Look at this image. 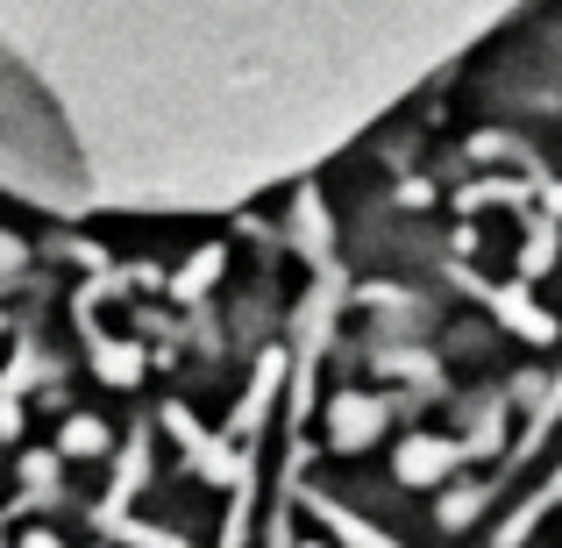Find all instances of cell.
<instances>
[{
  "label": "cell",
  "mask_w": 562,
  "mask_h": 548,
  "mask_svg": "<svg viewBox=\"0 0 562 548\" xmlns=\"http://www.w3.org/2000/svg\"><path fill=\"white\" fill-rule=\"evenodd\" d=\"M93 364H100L108 384H136L143 378V349H128V343H93Z\"/></svg>",
  "instance_id": "52a82bcc"
},
{
  "label": "cell",
  "mask_w": 562,
  "mask_h": 548,
  "mask_svg": "<svg viewBox=\"0 0 562 548\" xmlns=\"http://www.w3.org/2000/svg\"><path fill=\"white\" fill-rule=\"evenodd\" d=\"M456 463H463V449H456V441H441V435H413L406 449L392 456L398 484H413V492H427V484H441V478H449Z\"/></svg>",
  "instance_id": "7a4b0ae2"
},
{
  "label": "cell",
  "mask_w": 562,
  "mask_h": 548,
  "mask_svg": "<svg viewBox=\"0 0 562 548\" xmlns=\"http://www.w3.org/2000/svg\"><path fill=\"white\" fill-rule=\"evenodd\" d=\"M0 271H22V243L14 235H0Z\"/></svg>",
  "instance_id": "9a60e30c"
},
{
  "label": "cell",
  "mask_w": 562,
  "mask_h": 548,
  "mask_svg": "<svg viewBox=\"0 0 562 548\" xmlns=\"http://www.w3.org/2000/svg\"><path fill=\"white\" fill-rule=\"evenodd\" d=\"M549 264H555V228H549V221H541V228L527 235V249H520V271H527V278H541V271H549Z\"/></svg>",
  "instance_id": "30bf717a"
},
{
  "label": "cell",
  "mask_w": 562,
  "mask_h": 548,
  "mask_svg": "<svg viewBox=\"0 0 562 548\" xmlns=\"http://www.w3.org/2000/svg\"><path fill=\"white\" fill-rule=\"evenodd\" d=\"M477 506H484V492H456L449 506H441V527H463V521H470Z\"/></svg>",
  "instance_id": "4fadbf2b"
},
{
  "label": "cell",
  "mask_w": 562,
  "mask_h": 548,
  "mask_svg": "<svg viewBox=\"0 0 562 548\" xmlns=\"http://www.w3.org/2000/svg\"><path fill=\"white\" fill-rule=\"evenodd\" d=\"M549 506H562V470H555L549 484H541L535 499H527L520 513H513V521H506V535H498V548H520V535H527V527H535V521H541V513H549Z\"/></svg>",
  "instance_id": "5b68a950"
},
{
  "label": "cell",
  "mask_w": 562,
  "mask_h": 548,
  "mask_svg": "<svg viewBox=\"0 0 562 548\" xmlns=\"http://www.w3.org/2000/svg\"><path fill=\"white\" fill-rule=\"evenodd\" d=\"M314 513H321V521H328V527H335V535H342L349 548H398V541H384V535H378V527H363V521H357V513H342V506H328V499H314Z\"/></svg>",
  "instance_id": "8992f818"
},
{
  "label": "cell",
  "mask_w": 562,
  "mask_h": 548,
  "mask_svg": "<svg viewBox=\"0 0 562 548\" xmlns=\"http://www.w3.org/2000/svg\"><path fill=\"white\" fill-rule=\"evenodd\" d=\"M214 278H221V249H200V257H192V264H186V278H179V292H186V300H192V292H206V286H214Z\"/></svg>",
  "instance_id": "8fae6325"
},
{
  "label": "cell",
  "mask_w": 562,
  "mask_h": 548,
  "mask_svg": "<svg viewBox=\"0 0 562 548\" xmlns=\"http://www.w3.org/2000/svg\"><path fill=\"white\" fill-rule=\"evenodd\" d=\"M492 314L506 321L513 335H527V343H555V321L541 314V306L527 300V292H492Z\"/></svg>",
  "instance_id": "277c9868"
},
{
  "label": "cell",
  "mask_w": 562,
  "mask_h": 548,
  "mask_svg": "<svg viewBox=\"0 0 562 548\" xmlns=\"http://www.w3.org/2000/svg\"><path fill=\"white\" fill-rule=\"evenodd\" d=\"M14 427H22V406H14V399H0V441H8Z\"/></svg>",
  "instance_id": "2e32d148"
},
{
  "label": "cell",
  "mask_w": 562,
  "mask_h": 548,
  "mask_svg": "<svg viewBox=\"0 0 562 548\" xmlns=\"http://www.w3.org/2000/svg\"><path fill=\"white\" fill-rule=\"evenodd\" d=\"M555 421H562V384H555V392H549V399H541V413H535V435H527V449H535V441H541V435H549V427H555Z\"/></svg>",
  "instance_id": "5bb4252c"
},
{
  "label": "cell",
  "mask_w": 562,
  "mask_h": 548,
  "mask_svg": "<svg viewBox=\"0 0 562 548\" xmlns=\"http://www.w3.org/2000/svg\"><path fill=\"white\" fill-rule=\"evenodd\" d=\"M165 427H171V435H179V441H186V449H192V463H200V470H214V478H228V484H243V463H235V456H228V449H221V441H206V435H200V427H192V413H186V406H171V413H165Z\"/></svg>",
  "instance_id": "3957f363"
},
{
  "label": "cell",
  "mask_w": 562,
  "mask_h": 548,
  "mask_svg": "<svg viewBox=\"0 0 562 548\" xmlns=\"http://www.w3.org/2000/svg\"><path fill=\"white\" fill-rule=\"evenodd\" d=\"M57 449L65 456H108V427L79 413V421H65V441H57Z\"/></svg>",
  "instance_id": "9c48e42d"
},
{
  "label": "cell",
  "mask_w": 562,
  "mask_h": 548,
  "mask_svg": "<svg viewBox=\"0 0 562 548\" xmlns=\"http://www.w3.org/2000/svg\"><path fill=\"white\" fill-rule=\"evenodd\" d=\"M22 478H29V492H43V499H50V484H57V463H50V456H29V463H22Z\"/></svg>",
  "instance_id": "7c38bea8"
},
{
  "label": "cell",
  "mask_w": 562,
  "mask_h": 548,
  "mask_svg": "<svg viewBox=\"0 0 562 548\" xmlns=\"http://www.w3.org/2000/svg\"><path fill=\"white\" fill-rule=\"evenodd\" d=\"M93 527H100V535H122V541H136V548H186L179 535H157V527H136L128 513H93Z\"/></svg>",
  "instance_id": "ba28073f"
},
{
  "label": "cell",
  "mask_w": 562,
  "mask_h": 548,
  "mask_svg": "<svg viewBox=\"0 0 562 548\" xmlns=\"http://www.w3.org/2000/svg\"><path fill=\"white\" fill-rule=\"evenodd\" d=\"M384 421H392V413H384V399H371V392H342L328 406V441L335 449H371V441L384 435Z\"/></svg>",
  "instance_id": "6da1fadb"
}]
</instances>
